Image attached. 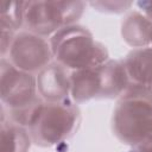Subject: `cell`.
I'll return each instance as SVG.
<instances>
[{
	"instance_id": "1",
	"label": "cell",
	"mask_w": 152,
	"mask_h": 152,
	"mask_svg": "<svg viewBox=\"0 0 152 152\" xmlns=\"http://www.w3.org/2000/svg\"><path fill=\"white\" fill-rule=\"evenodd\" d=\"M112 128L122 144H140L152 132V90L129 84L114 108Z\"/></svg>"
},
{
	"instance_id": "2",
	"label": "cell",
	"mask_w": 152,
	"mask_h": 152,
	"mask_svg": "<svg viewBox=\"0 0 152 152\" xmlns=\"http://www.w3.org/2000/svg\"><path fill=\"white\" fill-rule=\"evenodd\" d=\"M50 45L53 61L69 71L97 66L109 59L107 48L97 42L87 27L77 24L51 36Z\"/></svg>"
},
{
	"instance_id": "3",
	"label": "cell",
	"mask_w": 152,
	"mask_h": 152,
	"mask_svg": "<svg viewBox=\"0 0 152 152\" xmlns=\"http://www.w3.org/2000/svg\"><path fill=\"white\" fill-rule=\"evenodd\" d=\"M129 84L122 59H108L97 66L71 71L70 99L75 103L93 99H116L127 90Z\"/></svg>"
},
{
	"instance_id": "4",
	"label": "cell",
	"mask_w": 152,
	"mask_h": 152,
	"mask_svg": "<svg viewBox=\"0 0 152 152\" xmlns=\"http://www.w3.org/2000/svg\"><path fill=\"white\" fill-rule=\"evenodd\" d=\"M80 122L81 112L72 100L43 101L34 110L27 129L33 144L52 147L72 137Z\"/></svg>"
},
{
	"instance_id": "5",
	"label": "cell",
	"mask_w": 152,
	"mask_h": 152,
	"mask_svg": "<svg viewBox=\"0 0 152 152\" xmlns=\"http://www.w3.org/2000/svg\"><path fill=\"white\" fill-rule=\"evenodd\" d=\"M0 70L1 109L12 121L27 127L34 110L43 102L36 75L17 69L6 58H1Z\"/></svg>"
},
{
	"instance_id": "6",
	"label": "cell",
	"mask_w": 152,
	"mask_h": 152,
	"mask_svg": "<svg viewBox=\"0 0 152 152\" xmlns=\"http://www.w3.org/2000/svg\"><path fill=\"white\" fill-rule=\"evenodd\" d=\"M84 8L83 1H26L23 27L42 37L53 36L76 24Z\"/></svg>"
},
{
	"instance_id": "7",
	"label": "cell",
	"mask_w": 152,
	"mask_h": 152,
	"mask_svg": "<svg viewBox=\"0 0 152 152\" xmlns=\"http://www.w3.org/2000/svg\"><path fill=\"white\" fill-rule=\"evenodd\" d=\"M6 59L17 69L37 75L53 59L50 40L25 30L17 32Z\"/></svg>"
},
{
	"instance_id": "8",
	"label": "cell",
	"mask_w": 152,
	"mask_h": 152,
	"mask_svg": "<svg viewBox=\"0 0 152 152\" xmlns=\"http://www.w3.org/2000/svg\"><path fill=\"white\" fill-rule=\"evenodd\" d=\"M70 74L68 69L52 61L36 75L39 96L46 102H58L70 99Z\"/></svg>"
},
{
	"instance_id": "9",
	"label": "cell",
	"mask_w": 152,
	"mask_h": 152,
	"mask_svg": "<svg viewBox=\"0 0 152 152\" xmlns=\"http://www.w3.org/2000/svg\"><path fill=\"white\" fill-rule=\"evenodd\" d=\"M121 37L126 44L135 49L151 46L152 20L140 11L129 12L121 23Z\"/></svg>"
},
{
	"instance_id": "10",
	"label": "cell",
	"mask_w": 152,
	"mask_h": 152,
	"mask_svg": "<svg viewBox=\"0 0 152 152\" xmlns=\"http://www.w3.org/2000/svg\"><path fill=\"white\" fill-rule=\"evenodd\" d=\"M131 84L152 90V46L133 49L122 59Z\"/></svg>"
},
{
	"instance_id": "11",
	"label": "cell",
	"mask_w": 152,
	"mask_h": 152,
	"mask_svg": "<svg viewBox=\"0 0 152 152\" xmlns=\"http://www.w3.org/2000/svg\"><path fill=\"white\" fill-rule=\"evenodd\" d=\"M32 139L27 127L12 121L1 109L0 152H28Z\"/></svg>"
},
{
	"instance_id": "12",
	"label": "cell",
	"mask_w": 152,
	"mask_h": 152,
	"mask_svg": "<svg viewBox=\"0 0 152 152\" xmlns=\"http://www.w3.org/2000/svg\"><path fill=\"white\" fill-rule=\"evenodd\" d=\"M26 1L17 2H4L1 4V25L13 28L14 31L24 26V14H25Z\"/></svg>"
},
{
	"instance_id": "13",
	"label": "cell",
	"mask_w": 152,
	"mask_h": 152,
	"mask_svg": "<svg viewBox=\"0 0 152 152\" xmlns=\"http://www.w3.org/2000/svg\"><path fill=\"white\" fill-rule=\"evenodd\" d=\"M90 6L101 12L107 13H121L132 6V2H121V1H93Z\"/></svg>"
},
{
	"instance_id": "14",
	"label": "cell",
	"mask_w": 152,
	"mask_h": 152,
	"mask_svg": "<svg viewBox=\"0 0 152 152\" xmlns=\"http://www.w3.org/2000/svg\"><path fill=\"white\" fill-rule=\"evenodd\" d=\"M134 152H152V132L135 147H133Z\"/></svg>"
},
{
	"instance_id": "15",
	"label": "cell",
	"mask_w": 152,
	"mask_h": 152,
	"mask_svg": "<svg viewBox=\"0 0 152 152\" xmlns=\"http://www.w3.org/2000/svg\"><path fill=\"white\" fill-rule=\"evenodd\" d=\"M151 46H152V42H151Z\"/></svg>"
}]
</instances>
